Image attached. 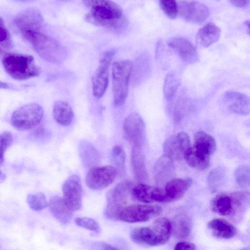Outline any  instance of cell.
<instances>
[{
    "instance_id": "6da1fadb",
    "label": "cell",
    "mask_w": 250,
    "mask_h": 250,
    "mask_svg": "<svg viewBox=\"0 0 250 250\" xmlns=\"http://www.w3.org/2000/svg\"><path fill=\"white\" fill-rule=\"evenodd\" d=\"M83 2L89 9L84 18L87 22L115 32H119L126 27V18L122 8L115 2L88 0Z\"/></svg>"
},
{
    "instance_id": "7a4b0ae2",
    "label": "cell",
    "mask_w": 250,
    "mask_h": 250,
    "mask_svg": "<svg viewBox=\"0 0 250 250\" xmlns=\"http://www.w3.org/2000/svg\"><path fill=\"white\" fill-rule=\"evenodd\" d=\"M1 62L6 73L18 80L36 77L42 72L33 56L29 55L8 53L3 56Z\"/></svg>"
},
{
    "instance_id": "3957f363",
    "label": "cell",
    "mask_w": 250,
    "mask_h": 250,
    "mask_svg": "<svg viewBox=\"0 0 250 250\" xmlns=\"http://www.w3.org/2000/svg\"><path fill=\"white\" fill-rule=\"evenodd\" d=\"M24 38L31 44L38 55L48 62L61 63L66 57L63 46L56 39L41 31L31 33Z\"/></svg>"
},
{
    "instance_id": "277c9868",
    "label": "cell",
    "mask_w": 250,
    "mask_h": 250,
    "mask_svg": "<svg viewBox=\"0 0 250 250\" xmlns=\"http://www.w3.org/2000/svg\"><path fill=\"white\" fill-rule=\"evenodd\" d=\"M133 65L129 60L113 62L112 67V92L115 105H122L127 97Z\"/></svg>"
},
{
    "instance_id": "5b68a950",
    "label": "cell",
    "mask_w": 250,
    "mask_h": 250,
    "mask_svg": "<svg viewBox=\"0 0 250 250\" xmlns=\"http://www.w3.org/2000/svg\"><path fill=\"white\" fill-rule=\"evenodd\" d=\"M43 112V108L38 104H27L14 111L11 117V123L18 130H29L40 123Z\"/></svg>"
},
{
    "instance_id": "8992f818",
    "label": "cell",
    "mask_w": 250,
    "mask_h": 250,
    "mask_svg": "<svg viewBox=\"0 0 250 250\" xmlns=\"http://www.w3.org/2000/svg\"><path fill=\"white\" fill-rule=\"evenodd\" d=\"M14 22L23 37L41 31L43 18L40 11L35 8H28L20 11L15 17Z\"/></svg>"
},
{
    "instance_id": "52a82bcc",
    "label": "cell",
    "mask_w": 250,
    "mask_h": 250,
    "mask_svg": "<svg viewBox=\"0 0 250 250\" xmlns=\"http://www.w3.org/2000/svg\"><path fill=\"white\" fill-rule=\"evenodd\" d=\"M161 212L162 208L158 206L134 204L124 207L117 220L130 223L145 222Z\"/></svg>"
},
{
    "instance_id": "ba28073f",
    "label": "cell",
    "mask_w": 250,
    "mask_h": 250,
    "mask_svg": "<svg viewBox=\"0 0 250 250\" xmlns=\"http://www.w3.org/2000/svg\"><path fill=\"white\" fill-rule=\"evenodd\" d=\"M114 56V52H104L100 60V65L91 78L92 93L97 99L101 98L105 93L108 84V68Z\"/></svg>"
},
{
    "instance_id": "9c48e42d",
    "label": "cell",
    "mask_w": 250,
    "mask_h": 250,
    "mask_svg": "<svg viewBox=\"0 0 250 250\" xmlns=\"http://www.w3.org/2000/svg\"><path fill=\"white\" fill-rule=\"evenodd\" d=\"M115 168L110 165L95 167L90 168L85 177L87 186L93 190H101L111 185L116 177Z\"/></svg>"
},
{
    "instance_id": "30bf717a",
    "label": "cell",
    "mask_w": 250,
    "mask_h": 250,
    "mask_svg": "<svg viewBox=\"0 0 250 250\" xmlns=\"http://www.w3.org/2000/svg\"><path fill=\"white\" fill-rule=\"evenodd\" d=\"M130 188L129 183L125 181L117 185L107 194V206L105 216L111 219L117 220L124 207Z\"/></svg>"
},
{
    "instance_id": "8fae6325",
    "label": "cell",
    "mask_w": 250,
    "mask_h": 250,
    "mask_svg": "<svg viewBox=\"0 0 250 250\" xmlns=\"http://www.w3.org/2000/svg\"><path fill=\"white\" fill-rule=\"evenodd\" d=\"M178 15L187 21L201 23L208 17L210 11L203 3L194 0L177 1Z\"/></svg>"
},
{
    "instance_id": "7c38bea8",
    "label": "cell",
    "mask_w": 250,
    "mask_h": 250,
    "mask_svg": "<svg viewBox=\"0 0 250 250\" xmlns=\"http://www.w3.org/2000/svg\"><path fill=\"white\" fill-rule=\"evenodd\" d=\"M63 199L72 211L81 208L82 205V186L80 177L72 175L68 177L62 186Z\"/></svg>"
},
{
    "instance_id": "4fadbf2b",
    "label": "cell",
    "mask_w": 250,
    "mask_h": 250,
    "mask_svg": "<svg viewBox=\"0 0 250 250\" xmlns=\"http://www.w3.org/2000/svg\"><path fill=\"white\" fill-rule=\"evenodd\" d=\"M123 127L128 141L133 146L141 147L146 139V125L142 117L137 113L130 114L125 120Z\"/></svg>"
},
{
    "instance_id": "5bb4252c",
    "label": "cell",
    "mask_w": 250,
    "mask_h": 250,
    "mask_svg": "<svg viewBox=\"0 0 250 250\" xmlns=\"http://www.w3.org/2000/svg\"><path fill=\"white\" fill-rule=\"evenodd\" d=\"M190 147L188 135L184 132H180L169 137L164 143V154L172 160H179L184 158L187 151Z\"/></svg>"
},
{
    "instance_id": "9a60e30c",
    "label": "cell",
    "mask_w": 250,
    "mask_h": 250,
    "mask_svg": "<svg viewBox=\"0 0 250 250\" xmlns=\"http://www.w3.org/2000/svg\"><path fill=\"white\" fill-rule=\"evenodd\" d=\"M153 175L158 186H165L168 182L175 178L173 160L165 154L161 156L154 166Z\"/></svg>"
},
{
    "instance_id": "2e32d148",
    "label": "cell",
    "mask_w": 250,
    "mask_h": 250,
    "mask_svg": "<svg viewBox=\"0 0 250 250\" xmlns=\"http://www.w3.org/2000/svg\"><path fill=\"white\" fill-rule=\"evenodd\" d=\"M223 99L228 108L232 112L243 116L250 113V98L246 94L229 91L224 94Z\"/></svg>"
},
{
    "instance_id": "e0dca14e",
    "label": "cell",
    "mask_w": 250,
    "mask_h": 250,
    "mask_svg": "<svg viewBox=\"0 0 250 250\" xmlns=\"http://www.w3.org/2000/svg\"><path fill=\"white\" fill-rule=\"evenodd\" d=\"M168 45L185 62L188 63L196 62L198 54L196 47L188 40L182 38H175L170 40Z\"/></svg>"
},
{
    "instance_id": "ac0fdd59",
    "label": "cell",
    "mask_w": 250,
    "mask_h": 250,
    "mask_svg": "<svg viewBox=\"0 0 250 250\" xmlns=\"http://www.w3.org/2000/svg\"><path fill=\"white\" fill-rule=\"evenodd\" d=\"M192 180L190 178H174L168 182L164 188L168 202L181 198L191 186Z\"/></svg>"
},
{
    "instance_id": "d6986e66",
    "label": "cell",
    "mask_w": 250,
    "mask_h": 250,
    "mask_svg": "<svg viewBox=\"0 0 250 250\" xmlns=\"http://www.w3.org/2000/svg\"><path fill=\"white\" fill-rule=\"evenodd\" d=\"M48 206L53 216L62 224L66 225L71 220L73 211L69 208L62 198L58 196H52Z\"/></svg>"
},
{
    "instance_id": "ffe728a7",
    "label": "cell",
    "mask_w": 250,
    "mask_h": 250,
    "mask_svg": "<svg viewBox=\"0 0 250 250\" xmlns=\"http://www.w3.org/2000/svg\"><path fill=\"white\" fill-rule=\"evenodd\" d=\"M221 34V30L217 25L208 22L198 30L196 40L201 46L208 47L219 40Z\"/></svg>"
},
{
    "instance_id": "44dd1931",
    "label": "cell",
    "mask_w": 250,
    "mask_h": 250,
    "mask_svg": "<svg viewBox=\"0 0 250 250\" xmlns=\"http://www.w3.org/2000/svg\"><path fill=\"white\" fill-rule=\"evenodd\" d=\"M210 156L194 146L187 151L184 158L190 167L200 170L208 169L210 166Z\"/></svg>"
},
{
    "instance_id": "7402d4cb",
    "label": "cell",
    "mask_w": 250,
    "mask_h": 250,
    "mask_svg": "<svg viewBox=\"0 0 250 250\" xmlns=\"http://www.w3.org/2000/svg\"><path fill=\"white\" fill-rule=\"evenodd\" d=\"M208 228L215 237L222 239H230L236 234L235 227L228 221L222 218H214L208 224Z\"/></svg>"
},
{
    "instance_id": "603a6c76",
    "label": "cell",
    "mask_w": 250,
    "mask_h": 250,
    "mask_svg": "<svg viewBox=\"0 0 250 250\" xmlns=\"http://www.w3.org/2000/svg\"><path fill=\"white\" fill-rule=\"evenodd\" d=\"M159 187L140 184L132 188L130 194L134 200L149 204L156 202Z\"/></svg>"
},
{
    "instance_id": "cb8c5ba5",
    "label": "cell",
    "mask_w": 250,
    "mask_h": 250,
    "mask_svg": "<svg viewBox=\"0 0 250 250\" xmlns=\"http://www.w3.org/2000/svg\"><path fill=\"white\" fill-rule=\"evenodd\" d=\"M210 208L213 212L222 216L235 215L229 194L221 193L217 195L210 202Z\"/></svg>"
},
{
    "instance_id": "d4e9b609",
    "label": "cell",
    "mask_w": 250,
    "mask_h": 250,
    "mask_svg": "<svg viewBox=\"0 0 250 250\" xmlns=\"http://www.w3.org/2000/svg\"><path fill=\"white\" fill-rule=\"evenodd\" d=\"M131 161L134 173L141 182H145L148 178L145 156L141 147L133 146L131 152Z\"/></svg>"
},
{
    "instance_id": "484cf974",
    "label": "cell",
    "mask_w": 250,
    "mask_h": 250,
    "mask_svg": "<svg viewBox=\"0 0 250 250\" xmlns=\"http://www.w3.org/2000/svg\"><path fill=\"white\" fill-rule=\"evenodd\" d=\"M79 152L82 162L87 168L96 167L99 161V154L92 145L85 140L79 144Z\"/></svg>"
},
{
    "instance_id": "4316f807",
    "label": "cell",
    "mask_w": 250,
    "mask_h": 250,
    "mask_svg": "<svg viewBox=\"0 0 250 250\" xmlns=\"http://www.w3.org/2000/svg\"><path fill=\"white\" fill-rule=\"evenodd\" d=\"M53 114L56 121L65 126L71 124L74 116L73 110L69 104L61 100L55 102Z\"/></svg>"
},
{
    "instance_id": "83f0119b",
    "label": "cell",
    "mask_w": 250,
    "mask_h": 250,
    "mask_svg": "<svg viewBox=\"0 0 250 250\" xmlns=\"http://www.w3.org/2000/svg\"><path fill=\"white\" fill-rule=\"evenodd\" d=\"M130 238L133 242L139 244L150 246H159L157 236L151 227L134 229L130 233Z\"/></svg>"
},
{
    "instance_id": "f1b7e54d",
    "label": "cell",
    "mask_w": 250,
    "mask_h": 250,
    "mask_svg": "<svg viewBox=\"0 0 250 250\" xmlns=\"http://www.w3.org/2000/svg\"><path fill=\"white\" fill-rule=\"evenodd\" d=\"M151 228L157 236L159 246L166 243L172 233V223L166 217H160L155 219Z\"/></svg>"
},
{
    "instance_id": "f546056e",
    "label": "cell",
    "mask_w": 250,
    "mask_h": 250,
    "mask_svg": "<svg viewBox=\"0 0 250 250\" xmlns=\"http://www.w3.org/2000/svg\"><path fill=\"white\" fill-rule=\"evenodd\" d=\"M194 146L209 156L213 154L216 149L214 139L203 131H198L195 134Z\"/></svg>"
},
{
    "instance_id": "4dcf8cb0",
    "label": "cell",
    "mask_w": 250,
    "mask_h": 250,
    "mask_svg": "<svg viewBox=\"0 0 250 250\" xmlns=\"http://www.w3.org/2000/svg\"><path fill=\"white\" fill-rule=\"evenodd\" d=\"M171 223L172 234L176 238L185 239L190 234L191 229V222L187 216L185 215L179 216Z\"/></svg>"
},
{
    "instance_id": "1f68e13d",
    "label": "cell",
    "mask_w": 250,
    "mask_h": 250,
    "mask_svg": "<svg viewBox=\"0 0 250 250\" xmlns=\"http://www.w3.org/2000/svg\"><path fill=\"white\" fill-rule=\"evenodd\" d=\"M226 171L222 167L213 168L207 177V184L211 192H215L222 186L226 179Z\"/></svg>"
},
{
    "instance_id": "d6a6232c",
    "label": "cell",
    "mask_w": 250,
    "mask_h": 250,
    "mask_svg": "<svg viewBox=\"0 0 250 250\" xmlns=\"http://www.w3.org/2000/svg\"><path fill=\"white\" fill-rule=\"evenodd\" d=\"M235 210V214L245 211L250 207V192L238 191L229 194Z\"/></svg>"
},
{
    "instance_id": "836d02e7",
    "label": "cell",
    "mask_w": 250,
    "mask_h": 250,
    "mask_svg": "<svg viewBox=\"0 0 250 250\" xmlns=\"http://www.w3.org/2000/svg\"><path fill=\"white\" fill-rule=\"evenodd\" d=\"M180 85V81L173 72H168L165 78L164 94L167 101H170L176 94Z\"/></svg>"
},
{
    "instance_id": "e575fe53",
    "label": "cell",
    "mask_w": 250,
    "mask_h": 250,
    "mask_svg": "<svg viewBox=\"0 0 250 250\" xmlns=\"http://www.w3.org/2000/svg\"><path fill=\"white\" fill-rule=\"evenodd\" d=\"M111 157L117 173L123 174L125 171V153L123 147L116 145L111 151Z\"/></svg>"
},
{
    "instance_id": "d590c367",
    "label": "cell",
    "mask_w": 250,
    "mask_h": 250,
    "mask_svg": "<svg viewBox=\"0 0 250 250\" xmlns=\"http://www.w3.org/2000/svg\"><path fill=\"white\" fill-rule=\"evenodd\" d=\"M234 175L239 187L243 188H250V166L242 165L237 167Z\"/></svg>"
},
{
    "instance_id": "8d00e7d4",
    "label": "cell",
    "mask_w": 250,
    "mask_h": 250,
    "mask_svg": "<svg viewBox=\"0 0 250 250\" xmlns=\"http://www.w3.org/2000/svg\"><path fill=\"white\" fill-rule=\"evenodd\" d=\"M29 207L35 211H40L48 206L45 195L42 193L29 194L27 197Z\"/></svg>"
},
{
    "instance_id": "74e56055",
    "label": "cell",
    "mask_w": 250,
    "mask_h": 250,
    "mask_svg": "<svg viewBox=\"0 0 250 250\" xmlns=\"http://www.w3.org/2000/svg\"><path fill=\"white\" fill-rule=\"evenodd\" d=\"M159 5L165 14L171 19H175L178 15V7L177 1L162 0Z\"/></svg>"
},
{
    "instance_id": "f35d334b",
    "label": "cell",
    "mask_w": 250,
    "mask_h": 250,
    "mask_svg": "<svg viewBox=\"0 0 250 250\" xmlns=\"http://www.w3.org/2000/svg\"><path fill=\"white\" fill-rule=\"evenodd\" d=\"M75 224L81 227L99 233L101 231L98 223L93 219L88 217H77L75 219Z\"/></svg>"
},
{
    "instance_id": "ab89813d",
    "label": "cell",
    "mask_w": 250,
    "mask_h": 250,
    "mask_svg": "<svg viewBox=\"0 0 250 250\" xmlns=\"http://www.w3.org/2000/svg\"><path fill=\"white\" fill-rule=\"evenodd\" d=\"M0 44L1 51L10 48L11 45L9 33L2 19L0 20Z\"/></svg>"
},
{
    "instance_id": "60d3db41",
    "label": "cell",
    "mask_w": 250,
    "mask_h": 250,
    "mask_svg": "<svg viewBox=\"0 0 250 250\" xmlns=\"http://www.w3.org/2000/svg\"><path fill=\"white\" fill-rule=\"evenodd\" d=\"M0 140V163L2 164L4 160L5 152L12 142L13 136L10 132L4 131L1 134Z\"/></svg>"
},
{
    "instance_id": "b9f144b4",
    "label": "cell",
    "mask_w": 250,
    "mask_h": 250,
    "mask_svg": "<svg viewBox=\"0 0 250 250\" xmlns=\"http://www.w3.org/2000/svg\"><path fill=\"white\" fill-rule=\"evenodd\" d=\"M196 245L191 242L181 241L175 246L174 250H196Z\"/></svg>"
},
{
    "instance_id": "7bdbcfd3",
    "label": "cell",
    "mask_w": 250,
    "mask_h": 250,
    "mask_svg": "<svg viewBox=\"0 0 250 250\" xmlns=\"http://www.w3.org/2000/svg\"><path fill=\"white\" fill-rule=\"evenodd\" d=\"M229 2L234 6L240 8H246L250 5V0H229Z\"/></svg>"
},
{
    "instance_id": "ee69618b",
    "label": "cell",
    "mask_w": 250,
    "mask_h": 250,
    "mask_svg": "<svg viewBox=\"0 0 250 250\" xmlns=\"http://www.w3.org/2000/svg\"><path fill=\"white\" fill-rule=\"evenodd\" d=\"M33 135L39 138L43 137L45 135V130L42 127L38 128L34 131Z\"/></svg>"
},
{
    "instance_id": "f6af8a7d",
    "label": "cell",
    "mask_w": 250,
    "mask_h": 250,
    "mask_svg": "<svg viewBox=\"0 0 250 250\" xmlns=\"http://www.w3.org/2000/svg\"><path fill=\"white\" fill-rule=\"evenodd\" d=\"M102 250H119L107 243H103L101 246Z\"/></svg>"
},
{
    "instance_id": "bcb514c9",
    "label": "cell",
    "mask_w": 250,
    "mask_h": 250,
    "mask_svg": "<svg viewBox=\"0 0 250 250\" xmlns=\"http://www.w3.org/2000/svg\"><path fill=\"white\" fill-rule=\"evenodd\" d=\"M244 24L247 28V32L250 36V20L246 21Z\"/></svg>"
},
{
    "instance_id": "7dc6e473",
    "label": "cell",
    "mask_w": 250,
    "mask_h": 250,
    "mask_svg": "<svg viewBox=\"0 0 250 250\" xmlns=\"http://www.w3.org/2000/svg\"><path fill=\"white\" fill-rule=\"evenodd\" d=\"M240 250H250V246L245 247Z\"/></svg>"
}]
</instances>
